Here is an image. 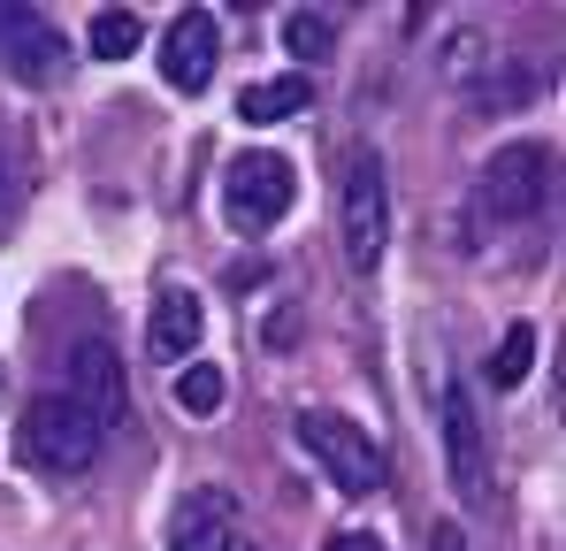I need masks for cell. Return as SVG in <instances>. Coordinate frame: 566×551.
<instances>
[{
  "label": "cell",
  "mask_w": 566,
  "mask_h": 551,
  "mask_svg": "<svg viewBox=\"0 0 566 551\" xmlns=\"http://www.w3.org/2000/svg\"><path fill=\"white\" fill-rule=\"evenodd\" d=\"M15 459L23 467H39V475H85L99 459V429L62 398V391H46V398H31L23 406V429H15Z\"/></svg>",
  "instance_id": "obj_1"
},
{
  "label": "cell",
  "mask_w": 566,
  "mask_h": 551,
  "mask_svg": "<svg viewBox=\"0 0 566 551\" xmlns=\"http://www.w3.org/2000/svg\"><path fill=\"white\" fill-rule=\"evenodd\" d=\"M291 199H298V169L283 154H238L222 169V215H230L238 238H269L291 215Z\"/></svg>",
  "instance_id": "obj_2"
},
{
  "label": "cell",
  "mask_w": 566,
  "mask_h": 551,
  "mask_svg": "<svg viewBox=\"0 0 566 551\" xmlns=\"http://www.w3.org/2000/svg\"><path fill=\"white\" fill-rule=\"evenodd\" d=\"M337 222H345V261H353V269H376L382 246H390V177H382V162L368 154V146L345 162Z\"/></svg>",
  "instance_id": "obj_3"
},
{
  "label": "cell",
  "mask_w": 566,
  "mask_h": 551,
  "mask_svg": "<svg viewBox=\"0 0 566 551\" xmlns=\"http://www.w3.org/2000/svg\"><path fill=\"white\" fill-rule=\"evenodd\" d=\"M298 445L329 467V482L337 490H376L382 482V453H376V437L360 429V422H345V414H298Z\"/></svg>",
  "instance_id": "obj_4"
},
{
  "label": "cell",
  "mask_w": 566,
  "mask_h": 551,
  "mask_svg": "<svg viewBox=\"0 0 566 551\" xmlns=\"http://www.w3.org/2000/svg\"><path fill=\"white\" fill-rule=\"evenodd\" d=\"M544 191H552V154L521 138V146H505V154L482 169V215H490V222H521V215L544 207Z\"/></svg>",
  "instance_id": "obj_5"
},
{
  "label": "cell",
  "mask_w": 566,
  "mask_h": 551,
  "mask_svg": "<svg viewBox=\"0 0 566 551\" xmlns=\"http://www.w3.org/2000/svg\"><path fill=\"white\" fill-rule=\"evenodd\" d=\"M85 422H93L99 437L107 429H123V414H130V391H123V361L107 353V345H77L70 353V391H62Z\"/></svg>",
  "instance_id": "obj_6"
},
{
  "label": "cell",
  "mask_w": 566,
  "mask_h": 551,
  "mask_svg": "<svg viewBox=\"0 0 566 551\" xmlns=\"http://www.w3.org/2000/svg\"><path fill=\"white\" fill-rule=\"evenodd\" d=\"M444 459H452V482L468 506H490V445H482V422H474V398L460 383H444Z\"/></svg>",
  "instance_id": "obj_7"
},
{
  "label": "cell",
  "mask_w": 566,
  "mask_h": 551,
  "mask_svg": "<svg viewBox=\"0 0 566 551\" xmlns=\"http://www.w3.org/2000/svg\"><path fill=\"white\" fill-rule=\"evenodd\" d=\"M214 54H222L214 15H207V8H185V15L161 31V77H169V92H207V77H214Z\"/></svg>",
  "instance_id": "obj_8"
},
{
  "label": "cell",
  "mask_w": 566,
  "mask_h": 551,
  "mask_svg": "<svg viewBox=\"0 0 566 551\" xmlns=\"http://www.w3.org/2000/svg\"><path fill=\"white\" fill-rule=\"evenodd\" d=\"M169 551H238V506L222 490H199L169 521Z\"/></svg>",
  "instance_id": "obj_9"
},
{
  "label": "cell",
  "mask_w": 566,
  "mask_h": 551,
  "mask_svg": "<svg viewBox=\"0 0 566 551\" xmlns=\"http://www.w3.org/2000/svg\"><path fill=\"white\" fill-rule=\"evenodd\" d=\"M199 330H207V306H199L191 291H161V299H154V322H146V353H154V361H191Z\"/></svg>",
  "instance_id": "obj_10"
},
{
  "label": "cell",
  "mask_w": 566,
  "mask_h": 551,
  "mask_svg": "<svg viewBox=\"0 0 566 551\" xmlns=\"http://www.w3.org/2000/svg\"><path fill=\"white\" fill-rule=\"evenodd\" d=\"M298 107H314V85H306V77H269V85H245V92H238V115H245V123H261V131L283 123V115H298Z\"/></svg>",
  "instance_id": "obj_11"
},
{
  "label": "cell",
  "mask_w": 566,
  "mask_h": 551,
  "mask_svg": "<svg viewBox=\"0 0 566 551\" xmlns=\"http://www.w3.org/2000/svg\"><path fill=\"white\" fill-rule=\"evenodd\" d=\"M138 46H146V23H138L130 8H99L93 31H85V54H93V62H130Z\"/></svg>",
  "instance_id": "obj_12"
},
{
  "label": "cell",
  "mask_w": 566,
  "mask_h": 551,
  "mask_svg": "<svg viewBox=\"0 0 566 551\" xmlns=\"http://www.w3.org/2000/svg\"><path fill=\"white\" fill-rule=\"evenodd\" d=\"M528 367H536V330H528V322H513V330L497 337V353H490V383H497V391H513Z\"/></svg>",
  "instance_id": "obj_13"
},
{
  "label": "cell",
  "mask_w": 566,
  "mask_h": 551,
  "mask_svg": "<svg viewBox=\"0 0 566 551\" xmlns=\"http://www.w3.org/2000/svg\"><path fill=\"white\" fill-rule=\"evenodd\" d=\"M283 46H291L298 62H322V54H329V15H322V8H291V15H283Z\"/></svg>",
  "instance_id": "obj_14"
},
{
  "label": "cell",
  "mask_w": 566,
  "mask_h": 551,
  "mask_svg": "<svg viewBox=\"0 0 566 551\" xmlns=\"http://www.w3.org/2000/svg\"><path fill=\"white\" fill-rule=\"evenodd\" d=\"M222 398H230V383H222V367H214V361H199V367L177 375V406H185V414H214Z\"/></svg>",
  "instance_id": "obj_15"
},
{
  "label": "cell",
  "mask_w": 566,
  "mask_h": 551,
  "mask_svg": "<svg viewBox=\"0 0 566 551\" xmlns=\"http://www.w3.org/2000/svg\"><path fill=\"white\" fill-rule=\"evenodd\" d=\"M322 551H382V544H376V537H368V529H345V537H329V544H322Z\"/></svg>",
  "instance_id": "obj_16"
},
{
  "label": "cell",
  "mask_w": 566,
  "mask_h": 551,
  "mask_svg": "<svg viewBox=\"0 0 566 551\" xmlns=\"http://www.w3.org/2000/svg\"><path fill=\"white\" fill-rule=\"evenodd\" d=\"M429 551H474V544L460 537V529H437V537H429Z\"/></svg>",
  "instance_id": "obj_17"
},
{
  "label": "cell",
  "mask_w": 566,
  "mask_h": 551,
  "mask_svg": "<svg viewBox=\"0 0 566 551\" xmlns=\"http://www.w3.org/2000/svg\"><path fill=\"white\" fill-rule=\"evenodd\" d=\"M0 207H8V169H0Z\"/></svg>",
  "instance_id": "obj_18"
}]
</instances>
